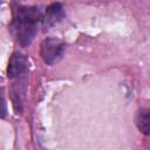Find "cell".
<instances>
[{
    "label": "cell",
    "mask_w": 150,
    "mask_h": 150,
    "mask_svg": "<svg viewBox=\"0 0 150 150\" xmlns=\"http://www.w3.org/2000/svg\"><path fill=\"white\" fill-rule=\"evenodd\" d=\"M28 68V61L26 55H23L20 52H15L12 54L9 62H8V76L9 77H15L21 75L22 73H25Z\"/></svg>",
    "instance_id": "3"
},
{
    "label": "cell",
    "mask_w": 150,
    "mask_h": 150,
    "mask_svg": "<svg viewBox=\"0 0 150 150\" xmlns=\"http://www.w3.org/2000/svg\"><path fill=\"white\" fill-rule=\"evenodd\" d=\"M63 18V9L61 4H52L47 7L46 9V15H45V23L47 26H53L57 23L61 19Z\"/></svg>",
    "instance_id": "5"
},
{
    "label": "cell",
    "mask_w": 150,
    "mask_h": 150,
    "mask_svg": "<svg viewBox=\"0 0 150 150\" xmlns=\"http://www.w3.org/2000/svg\"><path fill=\"white\" fill-rule=\"evenodd\" d=\"M42 20L41 12L36 7L20 6L15 9L14 19L12 22V30L16 41L26 47L35 38L39 23Z\"/></svg>",
    "instance_id": "1"
},
{
    "label": "cell",
    "mask_w": 150,
    "mask_h": 150,
    "mask_svg": "<svg viewBox=\"0 0 150 150\" xmlns=\"http://www.w3.org/2000/svg\"><path fill=\"white\" fill-rule=\"evenodd\" d=\"M135 122H136L138 130L142 134L150 136V108L139 109L136 114Z\"/></svg>",
    "instance_id": "4"
},
{
    "label": "cell",
    "mask_w": 150,
    "mask_h": 150,
    "mask_svg": "<svg viewBox=\"0 0 150 150\" xmlns=\"http://www.w3.org/2000/svg\"><path fill=\"white\" fill-rule=\"evenodd\" d=\"M63 52L64 43L56 38H47L41 43L40 54L43 61L48 64H54L59 62L63 56Z\"/></svg>",
    "instance_id": "2"
}]
</instances>
